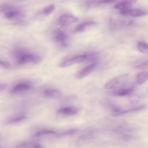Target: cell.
<instances>
[{"instance_id":"cell-1","label":"cell","mask_w":148,"mask_h":148,"mask_svg":"<svg viewBox=\"0 0 148 148\" xmlns=\"http://www.w3.org/2000/svg\"><path fill=\"white\" fill-rule=\"evenodd\" d=\"M129 77L128 73L119 75L108 81L105 84L104 87L106 89L114 90L123 88L127 84Z\"/></svg>"},{"instance_id":"cell-2","label":"cell","mask_w":148,"mask_h":148,"mask_svg":"<svg viewBox=\"0 0 148 148\" xmlns=\"http://www.w3.org/2000/svg\"><path fill=\"white\" fill-rule=\"evenodd\" d=\"M78 18L75 16L70 13L62 14L59 17L58 22L61 26H66L76 23Z\"/></svg>"},{"instance_id":"cell-3","label":"cell","mask_w":148,"mask_h":148,"mask_svg":"<svg viewBox=\"0 0 148 148\" xmlns=\"http://www.w3.org/2000/svg\"><path fill=\"white\" fill-rule=\"evenodd\" d=\"M53 36L55 40L60 45L64 47L67 46V36L63 31L60 29L55 30Z\"/></svg>"},{"instance_id":"cell-4","label":"cell","mask_w":148,"mask_h":148,"mask_svg":"<svg viewBox=\"0 0 148 148\" xmlns=\"http://www.w3.org/2000/svg\"><path fill=\"white\" fill-rule=\"evenodd\" d=\"M86 56V54H84L73 56L61 63L59 65V66L64 68L80 62L85 60Z\"/></svg>"},{"instance_id":"cell-5","label":"cell","mask_w":148,"mask_h":148,"mask_svg":"<svg viewBox=\"0 0 148 148\" xmlns=\"http://www.w3.org/2000/svg\"><path fill=\"white\" fill-rule=\"evenodd\" d=\"M120 13L122 15L133 17H139L145 15L147 12L137 9L130 8L121 10Z\"/></svg>"},{"instance_id":"cell-6","label":"cell","mask_w":148,"mask_h":148,"mask_svg":"<svg viewBox=\"0 0 148 148\" xmlns=\"http://www.w3.org/2000/svg\"><path fill=\"white\" fill-rule=\"evenodd\" d=\"M25 14L23 11L16 8L4 13L5 17L9 19L21 18H23Z\"/></svg>"},{"instance_id":"cell-7","label":"cell","mask_w":148,"mask_h":148,"mask_svg":"<svg viewBox=\"0 0 148 148\" xmlns=\"http://www.w3.org/2000/svg\"><path fill=\"white\" fill-rule=\"evenodd\" d=\"M97 64V62H94L86 66L77 74L76 78L77 79H81L86 76L95 70Z\"/></svg>"},{"instance_id":"cell-8","label":"cell","mask_w":148,"mask_h":148,"mask_svg":"<svg viewBox=\"0 0 148 148\" xmlns=\"http://www.w3.org/2000/svg\"><path fill=\"white\" fill-rule=\"evenodd\" d=\"M132 88H120L114 89L112 91V94L115 96L123 97L129 95L134 91Z\"/></svg>"},{"instance_id":"cell-9","label":"cell","mask_w":148,"mask_h":148,"mask_svg":"<svg viewBox=\"0 0 148 148\" xmlns=\"http://www.w3.org/2000/svg\"><path fill=\"white\" fill-rule=\"evenodd\" d=\"M79 110L73 107H67L61 108L57 110L58 113L66 115H73L77 114Z\"/></svg>"},{"instance_id":"cell-10","label":"cell","mask_w":148,"mask_h":148,"mask_svg":"<svg viewBox=\"0 0 148 148\" xmlns=\"http://www.w3.org/2000/svg\"><path fill=\"white\" fill-rule=\"evenodd\" d=\"M136 1L135 0H124L121 1L114 5V8L121 10L131 8Z\"/></svg>"},{"instance_id":"cell-11","label":"cell","mask_w":148,"mask_h":148,"mask_svg":"<svg viewBox=\"0 0 148 148\" xmlns=\"http://www.w3.org/2000/svg\"><path fill=\"white\" fill-rule=\"evenodd\" d=\"M34 54L27 51L18 58L17 63L20 65H23L27 63H32Z\"/></svg>"},{"instance_id":"cell-12","label":"cell","mask_w":148,"mask_h":148,"mask_svg":"<svg viewBox=\"0 0 148 148\" xmlns=\"http://www.w3.org/2000/svg\"><path fill=\"white\" fill-rule=\"evenodd\" d=\"M44 94L46 96L52 98L59 99L62 96L61 92L55 89L49 88L46 90Z\"/></svg>"},{"instance_id":"cell-13","label":"cell","mask_w":148,"mask_h":148,"mask_svg":"<svg viewBox=\"0 0 148 148\" xmlns=\"http://www.w3.org/2000/svg\"><path fill=\"white\" fill-rule=\"evenodd\" d=\"M95 22L92 21H86L80 23L75 27L74 30L77 32H81L84 31L87 27L94 25Z\"/></svg>"},{"instance_id":"cell-14","label":"cell","mask_w":148,"mask_h":148,"mask_svg":"<svg viewBox=\"0 0 148 148\" xmlns=\"http://www.w3.org/2000/svg\"><path fill=\"white\" fill-rule=\"evenodd\" d=\"M30 86L25 83H20L14 86L10 90L12 93H16L29 89Z\"/></svg>"},{"instance_id":"cell-15","label":"cell","mask_w":148,"mask_h":148,"mask_svg":"<svg viewBox=\"0 0 148 148\" xmlns=\"http://www.w3.org/2000/svg\"><path fill=\"white\" fill-rule=\"evenodd\" d=\"M148 73L147 71H143L139 73L137 75L136 80L137 83L140 85L144 84L147 81Z\"/></svg>"},{"instance_id":"cell-16","label":"cell","mask_w":148,"mask_h":148,"mask_svg":"<svg viewBox=\"0 0 148 148\" xmlns=\"http://www.w3.org/2000/svg\"><path fill=\"white\" fill-rule=\"evenodd\" d=\"M145 107L144 105H141L136 107L130 109L121 110V112L116 115L115 116H119L122 115L126 114L127 113L132 112H134L140 111L144 109Z\"/></svg>"},{"instance_id":"cell-17","label":"cell","mask_w":148,"mask_h":148,"mask_svg":"<svg viewBox=\"0 0 148 148\" xmlns=\"http://www.w3.org/2000/svg\"><path fill=\"white\" fill-rule=\"evenodd\" d=\"M137 46L140 52L145 54L148 53V45L146 42L143 41H139L137 43Z\"/></svg>"},{"instance_id":"cell-18","label":"cell","mask_w":148,"mask_h":148,"mask_svg":"<svg viewBox=\"0 0 148 148\" xmlns=\"http://www.w3.org/2000/svg\"><path fill=\"white\" fill-rule=\"evenodd\" d=\"M15 7L11 4H4L0 5V13H4L15 8Z\"/></svg>"},{"instance_id":"cell-19","label":"cell","mask_w":148,"mask_h":148,"mask_svg":"<svg viewBox=\"0 0 148 148\" xmlns=\"http://www.w3.org/2000/svg\"><path fill=\"white\" fill-rule=\"evenodd\" d=\"M55 8V5L50 4L45 6L42 10L43 13L45 15H48L51 14L54 10Z\"/></svg>"},{"instance_id":"cell-20","label":"cell","mask_w":148,"mask_h":148,"mask_svg":"<svg viewBox=\"0 0 148 148\" xmlns=\"http://www.w3.org/2000/svg\"><path fill=\"white\" fill-rule=\"evenodd\" d=\"M56 134V132L53 130H42L37 132L35 134V136H38L43 135L52 134Z\"/></svg>"},{"instance_id":"cell-21","label":"cell","mask_w":148,"mask_h":148,"mask_svg":"<svg viewBox=\"0 0 148 148\" xmlns=\"http://www.w3.org/2000/svg\"><path fill=\"white\" fill-rule=\"evenodd\" d=\"M77 131L78 130L76 129H71L59 134L57 135V136H61L70 135L76 133Z\"/></svg>"},{"instance_id":"cell-22","label":"cell","mask_w":148,"mask_h":148,"mask_svg":"<svg viewBox=\"0 0 148 148\" xmlns=\"http://www.w3.org/2000/svg\"><path fill=\"white\" fill-rule=\"evenodd\" d=\"M98 55L96 53H92L88 55L87 54L85 60L88 62H91L95 60L97 58Z\"/></svg>"},{"instance_id":"cell-23","label":"cell","mask_w":148,"mask_h":148,"mask_svg":"<svg viewBox=\"0 0 148 148\" xmlns=\"http://www.w3.org/2000/svg\"><path fill=\"white\" fill-rule=\"evenodd\" d=\"M42 58L41 56L37 54H34L32 63L37 64L40 63L42 60Z\"/></svg>"},{"instance_id":"cell-24","label":"cell","mask_w":148,"mask_h":148,"mask_svg":"<svg viewBox=\"0 0 148 148\" xmlns=\"http://www.w3.org/2000/svg\"><path fill=\"white\" fill-rule=\"evenodd\" d=\"M136 68L137 69H146L148 68V61L141 63L136 66Z\"/></svg>"},{"instance_id":"cell-25","label":"cell","mask_w":148,"mask_h":148,"mask_svg":"<svg viewBox=\"0 0 148 148\" xmlns=\"http://www.w3.org/2000/svg\"><path fill=\"white\" fill-rule=\"evenodd\" d=\"M10 66V64L5 61L0 60V67L5 68L8 69Z\"/></svg>"},{"instance_id":"cell-26","label":"cell","mask_w":148,"mask_h":148,"mask_svg":"<svg viewBox=\"0 0 148 148\" xmlns=\"http://www.w3.org/2000/svg\"><path fill=\"white\" fill-rule=\"evenodd\" d=\"M7 85L5 84H0V91L5 89L7 87Z\"/></svg>"},{"instance_id":"cell-27","label":"cell","mask_w":148,"mask_h":148,"mask_svg":"<svg viewBox=\"0 0 148 148\" xmlns=\"http://www.w3.org/2000/svg\"><path fill=\"white\" fill-rule=\"evenodd\" d=\"M33 148H43L42 146L40 144H37L35 145Z\"/></svg>"}]
</instances>
